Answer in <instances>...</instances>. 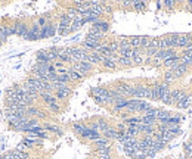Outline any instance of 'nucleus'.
Returning a JSON list of instances; mask_svg holds the SVG:
<instances>
[{"label": "nucleus", "instance_id": "nucleus-1", "mask_svg": "<svg viewBox=\"0 0 192 159\" xmlns=\"http://www.w3.org/2000/svg\"><path fill=\"white\" fill-rule=\"evenodd\" d=\"M92 94H93L96 102L111 103V99H109V90H105V89H101V87H95V89H92Z\"/></svg>", "mask_w": 192, "mask_h": 159}, {"label": "nucleus", "instance_id": "nucleus-2", "mask_svg": "<svg viewBox=\"0 0 192 159\" xmlns=\"http://www.w3.org/2000/svg\"><path fill=\"white\" fill-rule=\"evenodd\" d=\"M171 56H176V52L173 49H160L157 52V55H155V61L160 63V62H164L166 59H169Z\"/></svg>", "mask_w": 192, "mask_h": 159}, {"label": "nucleus", "instance_id": "nucleus-3", "mask_svg": "<svg viewBox=\"0 0 192 159\" xmlns=\"http://www.w3.org/2000/svg\"><path fill=\"white\" fill-rule=\"evenodd\" d=\"M74 69H75L77 72H80L81 75H86L92 69V63L86 62V61H83V62H75L74 63Z\"/></svg>", "mask_w": 192, "mask_h": 159}, {"label": "nucleus", "instance_id": "nucleus-4", "mask_svg": "<svg viewBox=\"0 0 192 159\" xmlns=\"http://www.w3.org/2000/svg\"><path fill=\"white\" fill-rule=\"evenodd\" d=\"M145 93H146L145 85H136V87L132 89V97L133 99H145Z\"/></svg>", "mask_w": 192, "mask_h": 159}, {"label": "nucleus", "instance_id": "nucleus-5", "mask_svg": "<svg viewBox=\"0 0 192 159\" xmlns=\"http://www.w3.org/2000/svg\"><path fill=\"white\" fill-rule=\"evenodd\" d=\"M192 35L189 34H179V41H177V47H182V49H186L188 46L192 44Z\"/></svg>", "mask_w": 192, "mask_h": 159}, {"label": "nucleus", "instance_id": "nucleus-6", "mask_svg": "<svg viewBox=\"0 0 192 159\" xmlns=\"http://www.w3.org/2000/svg\"><path fill=\"white\" fill-rule=\"evenodd\" d=\"M84 19H83V16L81 15H79V16H75L73 19V22H71V27H70V33L71 31H77V30H80L83 25H84Z\"/></svg>", "mask_w": 192, "mask_h": 159}, {"label": "nucleus", "instance_id": "nucleus-7", "mask_svg": "<svg viewBox=\"0 0 192 159\" xmlns=\"http://www.w3.org/2000/svg\"><path fill=\"white\" fill-rule=\"evenodd\" d=\"M164 39H166V43H167V47H169V49H175V47H177L179 34H169V35H166Z\"/></svg>", "mask_w": 192, "mask_h": 159}, {"label": "nucleus", "instance_id": "nucleus-8", "mask_svg": "<svg viewBox=\"0 0 192 159\" xmlns=\"http://www.w3.org/2000/svg\"><path fill=\"white\" fill-rule=\"evenodd\" d=\"M186 69H188V66L186 65H185V63H179V65H177V66H175V68H171L170 69V71H171V72H173V75H175V78H180L182 75L185 74V72H186Z\"/></svg>", "mask_w": 192, "mask_h": 159}, {"label": "nucleus", "instance_id": "nucleus-9", "mask_svg": "<svg viewBox=\"0 0 192 159\" xmlns=\"http://www.w3.org/2000/svg\"><path fill=\"white\" fill-rule=\"evenodd\" d=\"M56 33V27L55 25H45L41 28V39H47V37H52Z\"/></svg>", "mask_w": 192, "mask_h": 159}, {"label": "nucleus", "instance_id": "nucleus-10", "mask_svg": "<svg viewBox=\"0 0 192 159\" xmlns=\"http://www.w3.org/2000/svg\"><path fill=\"white\" fill-rule=\"evenodd\" d=\"M83 44H84L86 49H92V50H96V49H98V46L101 44V43H99V40H96V39H93V37H89V35H87Z\"/></svg>", "mask_w": 192, "mask_h": 159}, {"label": "nucleus", "instance_id": "nucleus-11", "mask_svg": "<svg viewBox=\"0 0 192 159\" xmlns=\"http://www.w3.org/2000/svg\"><path fill=\"white\" fill-rule=\"evenodd\" d=\"M191 105H192V99H191L189 94H185L179 102L176 103V106H177V108H180V109H188Z\"/></svg>", "mask_w": 192, "mask_h": 159}, {"label": "nucleus", "instance_id": "nucleus-12", "mask_svg": "<svg viewBox=\"0 0 192 159\" xmlns=\"http://www.w3.org/2000/svg\"><path fill=\"white\" fill-rule=\"evenodd\" d=\"M186 93H183L182 90H171V97H170V105H175L180 100L182 97L185 96Z\"/></svg>", "mask_w": 192, "mask_h": 159}, {"label": "nucleus", "instance_id": "nucleus-13", "mask_svg": "<svg viewBox=\"0 0 192 159\" xmlns=\"http://www.w3.org/2000/svg\"><path fill=\"white\" fill-rule=\"evenodd\" d=\"M13 30H15V34L21 35V37H24V35L27 34V31H28V28H27L22 22H17L13 25Z\"/></svg>", "mask_w": 192, "mask_h": 159}, {"label": "nucleus", "instance_id": "nucleus-14", "mask_svg": "<svg viewBox=\"0 0 192 159\" xmlns=\"http://www.w3.org/2000/svg\"><path fill=\"white\" fill-rule=\"evenodd\" d=\"M126 105H127V99L120 97V99H117V100L114 102V109H115V111H120V109L126 108Z\"/></svg>", "mask_w": 192, "mask_h": 159}, {"label": "nucleus", "instance_id": "nucleus-15", "mask_svg": "<svg viewBox=\"0 0 192 159\" xmlns=\"http://www.w3.org/2000/svg\"><path fill=\"white\" fill-rule=\"evenodd\" d=\"M95 146L98 149H103V148H108V139H105V137H99L98 140H95Z\"/></svg>", "mask_w": 192, "mask_h": 159}, {"label": "nucleus", "instance_id": "nucleus-16", "mask_svg": "<svg viewBox=\"0 0 192 159\" xmlns=\"http://www.w3.org/2000/svg\"><path fill=\"white\" fill-rule=\"evenodd\" d=\"M98 155H99V159H108V158H111V152H109V148L98 149Z\"/></svg>", "mask_w": 192, "mask_h": 159}, {"label": "nucleus", "instance_id": "nucleus-17", "mask_svg": "<svg viewBox=\"0 0 192 159\" xmlns=\"http://www.w3.org/2000/svg\"><path fill=\"white\" fill-rule=\"evenodd\" d=\"M68 94H70V89H68V87H64V89L56 90V97L58 99H65Z\"/></svg>", "mask_w": 192, "mask_h": 159}, {"label": "nucleus", "instance_id": "nucleus-18", "mask_svg": "<svg viewBox=\"0 0 192 159\" xmlns=\"http://www.w3.org/2000/svg\"><path fill=\"white\" fill-rule=\"evenodd\" d=\"M68 77H70V80H73V81L83 78V75L80 74V72H77L75 69H71V71H68Z\"/></svg>", "mask_w": 192, "mask_h": 159}, {"label": "nucleus", "instance_id": "nucleus-19", "mask_svg": "<svg viewBox=\"0 0 192 159\" xmlns=\"http://www.w3.org/2000/svg\"><path fill=\"white\" fill-rule=\"evenodd\" d=\"M118 63L120 65H123V66H129L132 65V57H127V56H120L118 57Z\"/></svg>", "mask_w": 192, "mask_h": 159}, {"label": "nucleus", "instance_id": "nucleus-20", "mask_svg": "<svg viewBox=\"0 0 192 159\" xmlns=\"http://www.w3.org/2000/svg\"><path fill=\"white\" fill-rule=\"evenodd\" d=\"M155 121H157V119L152 118V116H149V115H143V116L141 118V122H143V124H148V125H152Z\"/></svg>", "mask_w": 192, "mask_h": 159}, {"label": "nucleus", "instance_id": "nucleus-21", "mask_svg": "<svg viewBox=\"0 0 192 159\" xmlns=\"http://www.w3.org/2000/svg\"><path fill=\"white\" fill-rule=\"evenodd\" d=\"M148 109H151V105L148 102H139V108H137V112H146Z\"/></svg>", "mask_w": 192, "mask_h": 159}, {"label": "nucleus", "instance_id": "nucleus-22", "mask_svg": "<svg viewBox=\"0 0 192 159\" xmlns=\"http://www.w3.org/2000/svg\"><path fill=\"white\" fill-rule=\"evenodd\" d=\"M102 63H103V66H107V68H109V69L115 68V62H114L113 59H108V57H103V61H102Z\"/></svg>", "mask_w": 192, "mask_h": 159}, {"label": "nucleus", "instance_id": "nucleus-23", "mask_svg": "<svg viewBox=\"0 0 192 159\" xmlns=\"http://www.w3.org/2000/svg\"><path fill=\"white\" fill-rule=\"evenodd\" d=\"M170 97H171V90H167L166 93H164L163 96H161V102L163 103H167V105H170Z\"/></svg>", "mask_w": 192, "mask_h": 159}, {"label": "nucleus", "instance_id": "nucleus-24", "mask_svg": "<svg viewBox=\"0 0 192 159\" xmlns=\"http://www.w3.org/2000/svg\"><path fill=\"white\" fill-rule=\"evenodd\" d=\"M73 128H74V131H75L77 134H80V136H83V134H84V131H86V127H84V125H80V124L73 125Z\"/></svg>", "mask_w": 192, "mask_h": 159}, {"label": "nucleus", "instance_id": "nucleus-25", "mask_svg": "<svg viewBox=\"0 0 192 159\" xmlns=\"http://www.w3.org/2000/svg\"><path fill=\"white\" fill-rule=\"evenodd\" d=\"M45 128H46V130H49V131H52V133H56V134H61V133H62V130H61V128H58V127L50 125V124H46Z\"/></svg>", "mask_w": 192, "mask_h": 159}, {"label": "nucleus", "instance_id": "nucleus-26", "mask_svg": "<svg viewBox=\"0 0 192 159\" xmlns=\"http://www.w3.org/2000/svg\"><path fill=\"white\" fill-rule=\"evenodd\" d=\"M67 15L71 18V19H74L75 16H79V12H77V9H75V7H71V9H68Z\"/></svg>", "mask_w": 192, "mask_h": 159}, {"label": "nucleus", "instance_id": "nucleus-27", "mask_svg": "<svg viewBox=\"0 0 192 159\" xmlns=\"http://www.w3.org/2000/svg\"><path fill=\"white\" fill-rule=\"evenodd\" d=\"M47 106H49V109H50L52 112H59V105H58L56 102H53V103H49Z\"/></svg>", "mask_w": 192, "mask_h": 159}, {"label": "nucleus", "instance_id": "nucleus-28", "mask_svg": "<svg viewBox=\"0 0 192 159\" xmlns=\"http://www.w3.org/2000/svg\"><path fill=\"white\" fill-rule=\"evenodd\" d=\"M175 78V75H173V72H171V71H167V72H166V84H169L170 81H171V80Z\"/></svg>", "mask_w": 192, "mask_h": 159}, {"label": "nucleus", "instance_id": "nucleus-29", "mask_svg": "<svg viewBox=\"0 0 192 159\" xmlns=\"http://www.w3.org/2000/svg\"><path fill=\"white\" fill-rule=\"evenodd\" d=\"M185 153H186V155L192 153V143L191 142L185 143Z\"/></svg>", "mask_w": 192, "mask_h": 159}, {"label": "nucleus", "instance_id": "nucleus-30", "mask_svg": "<svg viewBox=\"0 0 192 159\" xmlns=\"http://www.w3.org/2000/svg\"><path fill=\"white\" fill-rule=\"evenodd\" d=\"M176 3V0H164V5H166V7H173Z\"/></svg>", "mask_w": 192, "mask_h": 159}, {"label": "nucleus", "instance_id": "nucleus-31", "mask_svg": "<svg viewBox=\"0 0 192 159\" xmlns=\"http://www.w3.org/2000/svg\"><path fill=\"white\" fill-rule=\"evenodd\" d=\"M135 7H136V9H143V2H141V3H136Z\"/></svg>", "mask_w": 192, "mask_h": 159}, {"label": "nucleus", "instance_id": "nucleus-32", "mask_svg": "<svg viewBox=\"0 0 192 159\" xmlns=\"http://www.w3.org/2000/svg\"><path fill=\"white\" fill-rule=\"evenodd\" d=\"M186 3H188V6H189V7H192V0H186Z\"/></svg>", "mask_w": 192, "mask_h": 159}, {"label": "nucleus", "instance_id": "nucleus-33", "mask_svg": "<svg viewBox=\"0 0 192 159\" xmlns=\"http://www.w3.org/2000/svg\"><path fill=\"white\" fill-rule=\"evenodd\" d=\"M117 2H120V3H123V2H124V0H117Z\"/></svg>", "mask_w": 192, "mask_h": 159}, {"label": "nucleus", "instance_id": "nucleus-34", "mask_svg": "<svg viewBox=\"0 0 192 159\" xmlns=\"http://www.w3.org/2000/svg\"><path fill=\"white\" fill-rule=\"evenodd\" d=\"M189 142H191V143H192V136H191V140H189Z\"/></svg>", "mask_w": 192, "mask_h": 159}, {"label": "nucleus", "instance_id": "nucleus-35", "mask_svg": "<svg viewBox=\"0 0 192 159\" xmlns=\"http://www.w3.org/2000/svg\"><path fill=\"white\" fill-rule=\"evenodd\" d=\"M191 99H192V94H191Z\"/></svg>", "mask_w": 192, "mask_h": 159}]
</instances>
